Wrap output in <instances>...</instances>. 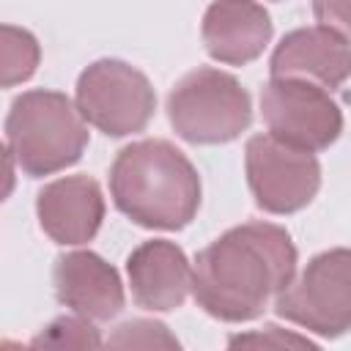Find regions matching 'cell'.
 <instances>
[{
    "mask_svg": "<svg viewBox=\"0 0 351 351\" xmlns=\"http://www.w3.org/2000/svg\"><path fill=\"white\" fill-rule=\"evenodd\" d=\"M296 247L271 222H244L214 239L195 261L192 293L219 321H250L293 280Z\"/></svg>",
    "mask_w": 351,
    "mask_h": 351,
    "instance_id": "obj_1",
    "label": "cell"
},
{
    "mask_svg": "<svg viewBox=\"0 0 351 351\" xmlns=\"http://www.w3.org/2000/svg\"><path fill=\"white\" fill-rule=\"evenodd\" d=\"M115 206L143 228L178 230L200 206V176L167 140L126 145L110 170Z\"/></svg>",
    "mask_w": 351,
    "mask_h": 351,
    "instance_id": "obj_2",
    "label": "cell"
},
{
    "mask_svg": "<svg viewBox=\"0 0 351 351\" xmlns=\"http://www.w3.org/2000/svg\"><path fill=\"white\" fill-rule=\"evenodd\" d=\"M82 121L66 93L27 90L14 99L5 118L8 154L27 176L58 173L74 165L88 145Z\"/></svg>",
    "mask_w": 351,
    "mask_h": 351,
    "instance_id": "obj_3",
    "label": "cell"
},
{
    "mask_svg": "<svg viewBox=\"0 0 351 351\" xmlns=\"http://www.w3.org/2000/svg\"><path fill=\"white\" fill-rule=\"evenodd\" d=\"M173 129L189 143L236 140L252 121L250 93L228 71L203 66L189 71L167 96Z\"/></svg>",
    "mask_w": 351,
    "mask_h": 351,
    "instance_id": "obj_4",
    "label": "cell"
},
{
    "mask_svg": "<svg viewBox=\"0 0 351 351\" xmlns=\"http://www.w3.org/2000/svg\"><path fill=\"white\" fill-rule=\"evenodd\" d=\"M274 310L324 337L351 329V250L340 247L315 255L274 299Z\"/></svg>",
    "mask_w": 351,
    "mask_h": 351,
    "instance_id": "obj_5",
    "label": "cell"
},
{
    "mask_svg": "<svg viewBox=\"0 0 351 351\" xmlns=\"http://www.w3.org/2000/svg\"><path fill=\"white\" fill-rule=\"evenodd\" d=\"M156 107L148 77L132 63L104 58L90 63L77 80L80 115L110 137L145 129Z\"/></svg>",
    "mask_w": 351,
    "mask_h": 351,
    "instance_id": "obj_6",
    "label": "cell"
},
{
    "mask_svg": "<svg viewBox=\"0 0 351 351\" xmlns=\"http://www.w3.org/2000/svg\"><path fill=\"white\" fill-rule=\"evenodd\" d=\"M269 134L299 151L329 148L343 132L337 101L307 80H271L261 93Z\"/></svg>",
    "mask_w": 351,
    "mask_h": 351,
    "instance_id": "obj_7",
    "label": "cell"
},
{
    "mask_svg": "<svg viewBox=\"0 0 351 351\" xmlns=\"http://www.w3.org/2000/svg\"><path fill=\"white\" fill-rule=\"evenodd\" d=\"M244 154L247 181L261 208L271 214H291L315 197L321 167L310 151L285 145L271 134H255Z\"/></svg>",
    "mask_w": 351,
    "mask_h": 351,
    "instance_id": "obj_8",
    "label": "cell"
},
{
    "mask_svg": "<svg viewBox=\"0 0 351 351\" xmlns=\"http://www.w3.org/2000/svg\"><path fill=\"white\" fill-rule=\"evenodd\" d=\"M271 77L337 88L351 77V44L324 25L291 30L271 55Z\"/></svg>",
    "mask_w": 351,
    "mask_h": 351,
    "instance_id": "obj_9",
    "label": "cell"
},
{
    "mask_svg": "<svg viewBox=\"0 0 351 351\" xmlns=\"http://www.w3.org/2000/svg\"><path fill=\"white\" fill-rule=\"evenodd\" d=\"M36 214L44 233L58 244L90 241L104 217V197L93 178L66 176L47 184L36 197Z\"/></svg>",
    "mask_w": 351,
    "mask_h": 351,
    "instance_id": "obj_10",
    "label": "cell"
},
{
    "mask_svg": "<svg viewBox=\"0 0 351 351\" xmlns=\"http://www.w3.org/2000/svg\"><path fill=\"white\" fill-rule=\"evenodd\" d=\"M55 293L88 321H110L123 307L118 271L96 252H66L55 261Z\"/></svg>",
    "mask_w": 351,
    "mask_h": 351,
    "instance_id": "obj_11",
    "label": "cell"
},
{
    "mask_svg": "<svg viewBox=\"0 0 351 351\" xmlns=\"http://www.w3.org/2000/svg\"><path fill=\"white\" fill-rule=\"evenodd\" d=\"M126 271L132 296L145 310H176L184 304L186 291L192 288L186 255L165 239L140 244L129 255Z\"/></svg>",
    "mask_w": 351,
    "mask_h": 351,
    "instance_id": "obj_12",
    "label": "cell"
},
{
    "mask_svg": "<svg viewBox=\"0 0 351 351\" xmlns=\"http://www.w3.org/2000/svg\"><path fill=\"white\" fill-rule=\"evenodd\" d=\"M271 38L269 11L258 3H214L203 16V44L214 60L250 63Z\"/></svg>",
    "mask_w": 351,
    "mask_h": 351,
    "instance_id": "obj_13",
    "label": "cell"
},
{
    "mask_svg": "<svg viewBox=\"0 0 351 351\" xmlns=\"http://www.w3.org/2000/svg\"><path fill=\"white\" fill-rule=\"evenodd\" d=\"M99 329L82 315H60L44 326L27 351H101Z\"/></svg>",
    "mask_w": 351,
    "mask_h": 351,
    "instance_id": "obj_14",
    "label": "cell"
},
{
    "mask_svg": "<svg viewBox=\"0 0 351 351\" xmlns=\"http://www.w3.org/2000/svg\"><path fill=\"white\" fill-rule=\"evenodd\" d=\"M101 351H181V343L162 321L132 318L110 332Z\"/></svg>",
    "mask_w": 351,
    "mask_h": 351,
    "instance_id": "obj_15",
    "label": "cell"
},
{
    "mask_svg": "<svg viewBox=\"0 0 351 351\" xmlns=\"http://www.w3.org/2000/svg\"><path fill=\"white\" fill-rule=\"evenodd\" d=\"M0 36H3V47H0L3 66L0 69H3V85L8 88L33 74L38 63V44L27 30H19L14 25H3Z\"/></svg>",
    "mask_w": 351,
    "mask_h": 351,
    "instance_id": "obj_16",
    "label": "cell"
},
{
    "mask_svg": "<svg viewBox=\"0 0 351 351\" xmlns=\"http://www.w3.org/2000/svg\"><path fill=\"white\" fill-rule=\"evenodd\" d=\"M225 351H321L313 340L282 329V326H263V329H252V332H241L233 335L228 340Z\"/></svg>",
    "mask_w": 351,
    "mask_h": 351,
    "instance_id": "obj_17",
    "label": "cell"
},
{
    "mask_svg": "<svg viewBox=\"0 0 351 351\" xmlns=\"http://www.w3.org/2000/svg\"><path fill=\"white\" fill-rule=\"evenodd\" d=\"M313 14L324 27H332L343 38H351V3H315Z\"/></svg>",
    "mask_w": 351,
    "mask_h": 351,
    "instance_id": "obj_18",
    "label": "cell"
},
{
    "mask_svg": "<svg viewBox=\"0 0 351 351\" xmlns=\"http://www.w3.org/2000/svg\"><path fill=\"white\" fill-rule=\"evenodd\" d=\"M0 351H27V348H25V346H19V343H14V340H3Z\"/></svg>",
    "mask_w": 351,
    "mask_h": 351,
    "instance_id": "obj_19",
    "label": "cell"
}]
</instances>
